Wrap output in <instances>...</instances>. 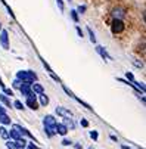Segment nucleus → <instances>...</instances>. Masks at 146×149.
Masks as SVG:
<instances>
[{
  "label": "nucleus",
  "mask_w": 146,
  "mask_h": 149,
  "mask_svg": "<svg viewBox=\"0 0 146 149\" xmlns=\"http://www.w3.org/2000/svg\"><path fill=\"white\" fill-rule=\"evenodd\" d=\"M56 124H58V120L55 118V115L52 114H47L43 117V127H44V134L52 139L53 136H56Z\"/></svg>",
  "instance_id": "obj_1"
},
{
  "label": "nucleus",
  "mask_w": 146,
  "mask_h": 149,
  "mask_svg": "<svg viewBox=\"0 0 146 149\" xmlns=\"http://www.w3.org/2000/svg\"><path fill=\"white\" fill-rule=\"evenodd\" d=\"M15 78H18L21 83H25V81H30V83H34V81H37V74L34 72V71H30V70H21V71H18L16 72V77Z\"/></svg>",
  "instance_id": "obj_2"
},
{
  "label": "nucleus",
  "mask_w": 146,
  "mask_h": 149,
  "mask_svg": "<svg viewBox=\"0 0 146 149\" xmlns=\"http://www.w3.org/2000/svg\"><path fill=\"white\" fill-rule=\"evenodd\" d=\"M111 16H112V19L124 21V18L127 16V9L124 8V6H115V8H112V10H111Z\"/></svg>",
  "instance_id": "obj_3"
},
{
  "label": "nucleus",
  "mask_w": 146,
  "mask_h": 149,
  "mask_svg": "<svg viewBox=\"0 0 146 149\" xmlns=\"http://www.w3.org/2000/svg\"><path fill=\"white\" fill-rule=\"evenodd\" d=\"M111 31L112 34H121L126 31V24H124V21H120V19H112L111 22Z\"/></svg>",
  "instance_id": "obj_4"
},
{
  "label": "nucleus",
  "mask_w": 146,
  "mask_h": 149,
  "mask_svg": "<svg viewBox=\"0 0 146 149\" xmlns=\"http://www.w3.org/2000/svg\"><path fill=\"white\" fill-rule=\"evenodd\" d=\"M0 46H2L5 50H9V49H10L9 33H8V30H2V33H0Z\"/></svg>",
  "instance_id": "obj_5"
},
{
  "label": "nucleus",
  "mask_w": 146,
  "mask_h": 149,
  "mask_svg": "<svg viewBox=\"0 0 146 149\" xmlns=\"http://www.w3.org/2000/svg\"><path fill=\"white\" fill-rule=\"evenodd\" d=\"M37 95H33V96H30V97H27V100H25V106H28L30 109H33V111H37L38 108H40V105H38V102H37V97H35Z\"/></svg>",
  "instance_id": "obj_6"
},
{
  "label": "nucleus",
  "mask_w": 146,
  "mask_h": 149,
  "mask_svg": "<svg viewBox=\"0 0 146 149\" xmlns=\"http://www.w3.org/2000/svg\"><path fill=\"white\" fill-rule=\"evenodd\" d=\"M55 112L62 118H71L72 117V111H70L68 108H65V106H56Z\"/></svg>",
  "instance_id": "obj_7"
},
{
  "label": "nucleus",
  "mask_w": 146,
  "mask_h": 149,
  "mask_svg": "<svg viewBox=\"0 0 146 149\" xmlns=\"http://www.w3.org/2000/svg\"><path fill=\"white\" fill-rule=\"evenodd\" d=\"M31 92L34 93V95H43L44 93V87L43 86H41V84L40 83H37V81H34L33 84H31Z\"/></svg>",
  "instance_id": "obj_8"
},
{
  "label": "nucleus",
  "mask_w": 146,
  "mask_h": 149,
  "mask_svg": "<svg viewBox=\"0 0 146 149\" xmlns=\"http://www.w3.org/2000/svg\"><path fill=\"white\" fill-rule=\"evenodd\" d=\"M19 92H21V95H24L25 97H30V96H33V95H34V93L31 92V86H28V84H25V83L21 84Z\"/></svg>",
  "instance_id": "obj_9"
},
{
  "label": "nucleus",
  "mask_w": 146,
  "mask_h": 149,
  "mask_svg": "<svg viewBox=\"0 0 146 149\" xmlns=\"http://www.w3.org/2000/svg\"><path fill=\"white\" fill-rule=\"evenodd\" d=\"M96 52L100 55L102 59H108V61H112V56L106 52V49L103 47V46H96Z\"/></svg>",
  "instance_id": "obj_10"
},
{
  "label": "nucleus",
  "mask_w": 146,
  "mask_h": 149,
  "mask_svg": "<svg viewBox=\"0 0 146 149\" xmlns=\"http://www.w3.org/2000/svg\"><path fill=\"white\" fill-rule=\"evenodd\" d=\"M67 133H68V129H67V127L62 124V123H58V124H56V134H59V136H62V137H65Z\"/></svg>",
  "instance_id": "obj_11"
},
{
  "label": "nucleus",
  "mask_w": 146,
  "mask_h": 149,
  "mask_svg": "<svg viewBox=\"0 0 146 149\" xmlns=\"http://www.w3.org/2000/svg\"><path fill=\"white\" fill-rule=\"evenodd\" d=\"M62 124H64L67 129H68V132H70V130H75V121L72 120V117H71V118H64Z\"/></svg>",
  "instance_id": "obj_12"
},
{
  "label": "nucleus",
  "mask_w": 146,
  "mask_h": 149,
  "mask_svg": "<svg viewBox=\"0 0 146 149\" xmlns=\"http://www.w3.org/2000/svg\"><path fill=\"white\" fill-rule=\"evenodd\" d=\"M12 124V118L8 114H0V125H10Z\"/></svg>",
  "instance_id": "obj_13"
},
{
  "label": "nucleus",
  "mask_w": 146,
  "mask_h": 149,
  "mask_svg": "<svg viewBox=\"0 0 146 149\" xmlns=\"http://www.w3.org/2000/svg\"><path fill=\"white\" fill-rule=\"evenodd\" d=\"M0 103H2L5 108H12V103H10V99L6 96V95H3V93H0Z\"/></svg>",
  "instance_id": "obj_14"
},
{
  "label": "nucleus",
  "mask_w": 146,
  "mask_h": 149,
  "mask_svg": "<svg viewBox=\"0 0 146 149\" xmlns=\"http://www.w3.org/2000/svg\"><path fill=\"white\" fill-rule=\"evenodd\" d=\"M38 105L40 106H47L49 105V96L46 95V93H43V95H38Z\"/></svg>",
  "instance_id": "obj_15"
},
{
  "label": "nucleus",
  "mask_w": 146,
  "mask_h": 149,
  "mask_svg": "<svg viewBox=\"0 0 146 149\" xmlns=\"http://www.w3.org/2000/svg\"><path fill=\"white\" fill-rule=\"evenodd\" d=\"M8 137H9V140H13V142H15V140H18V139L21 137V134H19L16 130L10 129V130L8 132Z\"/></svg>",
  "instance_id": "obj_16"
},
{
  "label": "nucleus",
  "mask_w": 146,
  "mask_h": 149,
  "mask_svg": "<svg viewBox=\"0 0 146 149\" xmlns=\"http://www.w3.org/2000/svg\"><path fill=\"white\" fill-rule=\"evenodd\" d=\"M15 143H16L18 149H25L28 142H27V139H25V137H19L18 140H15Z\"/></svg>",
  "instance_id": "obj_17"
},
{
  "label": "nucleus",
  "mask_w": 146,
  "mask_h": 149,
  "mask_svg": "<svg viewBox=\"0 0 146 149\" xmlns=\"http://www.w3.org/2000/svg\"><path fill=\"white\" fill-rule=\"evenodd\" d=\"M12 108H15V109H18V111H24V109H25V105L21 102L19 99H16V100L12 103Z\"/></svg>",
  "instance_id": "obj_18"
},
{
  "label": "nucleus",
  "mask_w": 146,
  "mask_h": 149,
  "mask_svg": "<svg viewBox=\"0 0 146 149\" xmlns=\"http://www.w3.org/2000/svg\"><path fill=\"white\" fill-rule=\"evenodd\" d=\"M8 129H6V127L5 125H0V137H2L3 140H8L9 137H8Z\"/></svg>",
  "instance_id": "obj_19"
},
{
  "label": "nucleus",
  "mask_w": 146,
  "mask_h": 149,
  "mask_svg": "<svg viewBox=\"0 0 146 149\" xmlns=\"http://www.w3.org/2000/svg\"><path fill=\"white\" fill-rule=\"evenodd\" d=\"M74 99H75V100H77L78 103H81V105H83V106H84V108H86V109H89V111H93V108H92V106H90V105H89L87 102H84V100H81L80 97H74Z\"/></svg>",
  "instance_id": "obj_20"
},
{
  "label": "nucleus",
  "mask_w": 146,
  "mask_h": 149,
  "mask_svg": "<svg viewBox=\"0 0 146 149\" xmlns=\"http://www.w3.org/2000/svg\"><path fill=\"white\" fill-rule=\"evenodd\" d=\"M87 33H89V37H90V41L93 45H96V37H95V33H93V30L90 28V27H87Z\"/></svg>",
  "instance_id": "obj_21"
},
{
  "label": "nucleus",
  "mask_w": 146,
  "mask_h": 149,
  "mask_svg": "<svg viewBox=\"0 0 146 149\" xmlns=\"http://www.w3.org/2000/svg\"><path fill=\"white\" fill-rule=\"evenodd\" d=\"M72 140L71 139H68V137H64V139H62V142H60V145L62 146H72Z\"/></svg>",
  "instance_id": "obj_22"
},
{
  "label": "nucleus",
  "mask_w": 146,
  "mask_h": 149,
  "mask_svg": "<svg viewBox=\"0 0 146 149\" xmlns=\"http://www.w3.org/2000/svg\"><path fill=\"white\" fill-rule=\"evenodd\" d=\"M6 148L8 149H18V146H16V143L13 142V140H6Z\"/></svg>",
  "instance_id": "obj_23"
},
{
  "label": "nucleus",
  "mask_w": 146,
  "mask_h": 149,
  "mask_svg": "<svg viewBox=\"0 0 146 149\" xmlns=\"http://www.w3.org/2000/svg\"><path fill=\"white\" fill-rule=\"evenodd\" d=\"M71 18H72V21H74L75 24H77L78 21H80V18H78V13H77V10H75V9H72V10H71Z\"/></svg>",
  "instance_id": "obj_24"
},
{
  "label": "nucleus",
  "mask_w": 146,
  "mask_h": 149,
  "mask_svg": "<svg viewBox=\"0 0 146 149\" xmlns=\"http://www.w3.org/2000/svg\"><path fill=\"white\" fill-rule=\"evenodd\" d=\"M126 80H127L129 83H133V81H134L136 78H134V75H133V74H131L130 71H126Z\"/></svg>",
  "instance_id": "obj_25"
},
{
  "label": "nucleus",
  "mask_w": 146,
  "mask_h": 149,
  "mask_svg": "<svg viewBox=\"0 0 146 149\" xmlns=\"http://www.w3.org/2000/svg\"><path fill=\"white\" fill-rule=\"evenodd\" d=\"M2 93H3V95H6L8 97H12V96H13V90H12V89H8V87H5Z\"/></svg>",
  "instance_id": "obj_26"
},
{
  "label": "nucleus",
  "mask_w": 146,
  "mask_h": 149,
  "mask_svg": "<svg viewBox=\"0 0 146 149\" xmlns=\"http://www.w3.org/2000/svg\"><path fill=\"white\" fill-rule=\"evenodd\" d=\"M21 84H22V83H21V81H19L18 78H15V80L12 81V87H13V89H18V90H19V87H21Z\"/></svg>",
  "instance_id": "obj_27"
},
{
  "label": "nucleus",
  "mask_w": 146,
  "mask_h": 149,
  "mask_svg": "<svg viewBox=\"0 0 146 149\" xmlns=\"http://www.w3.org/2000/svg\"><path fill=\"white\" fill-rule=\"evenodd\" d=\"M40 61H41V63H43V67L46 68V71H47L49 74H53V71H52V68H50V67L47 65V63H46V61H44V59H41V58H40Z\"/></svg>",
  "instance_id": "obj_28"
},
{
  "label": "nucleus",
  "mask_w": 146,
  "mask_h": 149,
  "mask_svg": "<svg viewBox=\"0 0 146 149\" xmlns=\"http://www.w3.org/2000/svg\"><path fill=\"white\" fill-rule=\"evenodd\" d=\"M90 137H92V139L96 142V140L99 139V133H97L96 130H92V132H90Z\"/></svg>",
  "instance_id": "obj_29"
},
{
  "label": "nucleus",
  "mask_w": 146,
  "mask_h": 149,
  "mask_svg": "<svg viewBox=\"0 0 146 149\" xmlns=\"http://www.w3.org/2000/svg\"><path fill=\"white\" fill-rule=\"evenodd\" d=\"M86 9H87V6H84V5H80V6L77 8V13H84V12H86Z\"/></svg>",
  "instance_id": "obj_30"
},
{
  "label": "nucleus",
  "mask_w": 146,
  "mask_h": 149,
  "mask_svg": "<svg viewBox=\"0 0 146 149\" xmlns=\"http://www.w3.org/2000/svg\"><path fill=\"white\" fill-rule=\"evenodd\" d=\"M62 87H64V92H65V93H67L70 97H75V95H74V93H72V92H71V90H70L67 86H62Z\"/></svg>",
  "instance_id": "obj_31"
},
{
  "label": "nucleus",
  "mask_w": 146,
  "mask_h": 149,
  "mask_svg": "<svg viewBox=\"0 0 146 149\" xmlns=\"http://www.w3.org/2000/svg\"><path fill=\"white\" fill-rule=\"evenodd\" d=\"M80 125H81V127H89V121H87L86 118H81V120H80Z\"/></svg>",
  "instance_id": "obj_32"
},
{
  "label": "nucleus",
  "mask_w": 146,
  "mask_h": 149,
  "mask_svg": "<svg viewBox=\"0 0 146 149\" xmlns=\"http://www.w3.org/2000/svg\"><path fill=\"white\" fill-rule=\"evenodd\" d=\"M75 30H77V34H78V37H81V38L84 37V33H83L81 27H78V25H77V27H75Z\"/></svg>",
  "instance_id": "obj_33"
},
{
  "label": "nucleus",
  "mask_w": 146,
  "mask_h": 149,
  "mask_svg": "<svg viewBox=\"0 0 146 149\" xmlns=\"http://www.w3.org/2000/svg\"><path fill=\"white\" fill-rule=\"evenodd\" d=\"M56 3H58L59 10H64V0H56Z\"/></svg>",
  "instance_id": "obj_34"
},
{
  "label": "nucleus",
  "mask_w": 146,
  "mask_h": 149,
  "mask_svg": "<svg viewBox=\"0 0 146 149\" xmlns=\"http://www.w3.org/2000/svg\"><path fill=\"white\" fill-rule=\"evenodd\" d=\"M133 63H134L137 68H143V62L142 61H133Z\"/></svg>",
  "instance_id": "obj_35"
},
{
  "label": "nucleus",
  "mask_w": 146,
  "mask_h": 149,
  "mask_svg": "<svg viewBox=\"0 0 146 149\" xmlns=\"http://www.w3.org/2000/svg\"><path fill=\"white\" fill-rule=\"evenodd\" d=\"M0 114H6V108H5L2 103H0Z\"/></svg>",
  "instance_id": "obj_36"
},
{
  "label": "nucleus",
  "mask_w": 146,
  "mask_h": 149,
  "mask_svg": "<svg viewBox=\"0 0 146 149\" xmlns=\"http://www.w3.org/2000/svg\"><path fill=\"white\" fill-rule=\"evenodd\" d=\"M72 146H74V149H81L83 148L81 143H72Z\"/></svg>",
  "instance_id": "obj_37"
},
{
  "label": "nucleus",
  "mask_w": 146,
  "mask_h": 149,
  "mask_svg": "<svg viewBox=\"0 0 146 149\" xmlns=\"http://www.w3.org/2000/svg\"><path fill=\"white\" fill-rule=\"evenodd\" d=\"M109 139H111L112 142H118V137H117V136H114V134H111V136H109Z\"/></svg>",
  "instance_id": "obj_38"
},
{
  "label": "nucleus",
  "mask_w": 146,
  "mask_h": 149,
  "mask_svg": "<svg viewBox=\"0 0 146 149\" xmlns=\"http://www.w3.org/2000/svg\"><path fill=\"white\" fill-rule=\"evenodd\" d=\"M0 87H2V90H3L5 87H6V86H5V83L2 81V77H0Z\"/></svg>",
  "instance_id": "obj_39"
},
{
  "label": "nucleus",
  "mask_w": 146,
  "mask_h": 149,
  "mask_svg": "<svg viewBox=\"0 0 146 149\" xmlns=\"http://www.w3.org/2000/svg\"><path fill=\"white\" fill-rule=\"evenodd\" d=\"M121 149H131V148H130V146H127V145H122V146H121Z\"/></svg>",
  "instance_id": "obj_40"
},
{
  "label": "nucleus",
  "mask_w": 146,
  "mask_h": 149,
  "mask_svg": "<svg viewBox=\"0 0 146 149\" xmlns=\"http://www.w3.org/2000/svg\"><path fill=\"white\" fill-rule=\"evenodd\" d=\"M87 149H95V148H93V146H90V148H87Z\"/></svg>",
  "instance_id": "obj_41"
},
{
  "label": "nucleus",
  "mask_w": 146,
  "mask_h": 149,
  "mask_svg": "<svg viewBox=\"0 0 146 149\" xmlns=\"http://www.w3.org/2000/svg\"><path fill=\"white\" fill-rule=\"evenodd\" d=\"M0 30H2V24H0Z\"/></svg>",
  "instance_id": "obj_42"
},
{
  "label": "nucleus",
  "mask_w": 146,
  "mask_h": 149,
  "mask_svg": "<svg viewBox=\"0 0 146 149\" xmlns=\"http://www.w3.org/2000/svg\"><path fill=\"white\" fill-rule=\"evenodd\" d=\"M139 149H142V148H139Z\"/></svg>",
  "instance_id": "obj_43"
},
{
  "label": "nucleus",
  "mask_w": 146,
  "mask_h": 149,
  "mask_svg": "<svg viewBox=\"0 0 146 149\" xmlns=\"http://www.w3.org/2000/svg\"><path fill=\"white\" fill-rule=\"evenodd\" d=\"M25 149H28V148H25Z\"/></svg>",
  "instance_id": "obj_44"
},
{
  "label": "nucleus",
  "mask_w": 146,
  "mask_h": 149,
  "mask_svg": "<svg viewBox=\"0 0 146 149\" xmlns=\"http://www.w3.org/2000/svg\"><path fill=\"white\" fill-rule=\"evenodd\" d=\"M70 2H71V0H70Z\"/></svg>",
  "instance_id": "obj_45"
}]
</instances>
